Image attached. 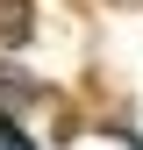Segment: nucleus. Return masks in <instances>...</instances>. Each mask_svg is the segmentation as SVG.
Returning a JSON list of instances; mask_svg holds the SVG:
<instances>
[{
	"label": "nucleus",
	"mask_w": 143,
	"mask_h": 150,
	"mask_svg": "<svg viewBox=\"0 0 143 150\" xmlns=\"http://www.w3.org/2000/svg\"><path fill=\"white\" fill-rule=\"evenodd\" d=\"M0 150H36V143H29V136H22V129H14V122H7V115H0Z\"/></svg>",
	"instance_id": "1"
}]
</instances>
